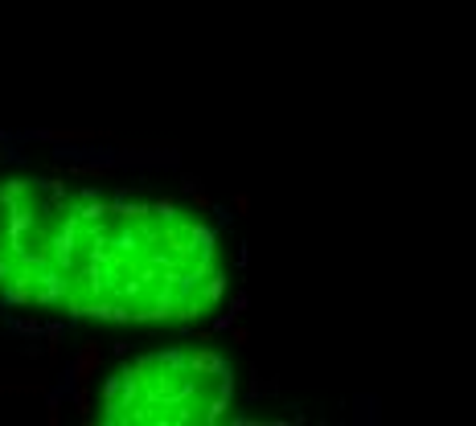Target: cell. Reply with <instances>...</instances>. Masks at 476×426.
<instances>
[{"label": "cell", "instance_id": "1", "mask_svg": "<svg viewBox=\"0 0 476 426\" xmlns=\"http://www.w3.org/2000/svg\"><path fill=\"white\" fill-rule=\"evenodd\" d=\"M230 394L226 365L214 353L140 356L111 385L107 422H214Z\"/></svg>", "mask_w": 476, "mask_h": 426}]
</instances>
